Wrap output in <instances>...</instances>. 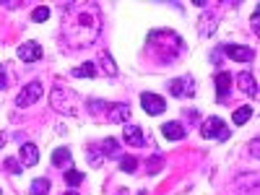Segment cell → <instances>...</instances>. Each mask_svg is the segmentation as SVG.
Instances as JSON below:
<instances>
[{"mask_svg": "<svg viewBox=\"0 0 260 195\" xmlns=\"http://www.w3.org/2000/svg\"><path fill=\"white\" fill-rule=\"evenodd\" d=\"M102 31V13L96 3H73L65 11L62 37L71 47H91Z\"/></svg>", "mask_w": 260, "mask_h": 195, "instance_id": "1", "label": "cell"}, {"mask_svg": "<svg viewBox=\"0 0 260 195\" xmlns=\"http://www.w3.org/2000/svg\"><path fill=\"white\" fill-rule=\"evenodd\" d=\"M89 110L96 115V117H104L107 122H127L130 120V107L127 104H110V102H96V99H89Z\"/></svg>", "mask_w": 260, "mask_h": 195, "instance_id": "2", "label": "cell"}, {"mask_svg": "<svg viewBox=\"0 0 260 195\" xmlns=\"http://www.w3.org/2000/svg\"><path fill=\"white\" fill-rule=\"evenodd\" d=\"M201 136L203 138H213V141H226L229 138V127L221 117H208L201 125Z\"/></svg>", "mask_w": 260, "mask_h": 195, "instance_id": "3", "label": "cell"}, {"mask_svg": "<svg viewBox=\"0 0 260 195\" xmlns=\"http://www.w3.org/2000/svg\"><path fill=\"white\" fill-rule=\"evenodd\" d=\"M42 99V83L39 81H31V83H26V89L21 91L18 96H16V107H31L34 102H39Z\"/></svg>", "mask_w": 260, "mask_h": 195, "instance_id": "4", "label": "cell"}, {"mask_svg": "<svg viewBox=\"0 0 260 195\" xmlns=\"http://www.w3.org/2000/svg\"><path fill=\"white\" fill-rule=\"evenodd\" d=\"M169 91L175 94V96H195V81H192V76H182V78H175L169 83Z\"/></svg>", "mask_w": 260, "mask_h": 195, "instance_id": "5", "label": "cell"}, {"mask_svg": "<svg viewBox=\"0 0 260 195\" xmlns=\"http://www.w3.org/2000/svg\"><path fill=\"white\" fill-rule=\"evenodd\" d=\"M141 107H143L148 115H161L167 110V102L161 96H156V94L146 91V94H141Z\"/></svg>", "mask_w": 260, "mask_h": 195, "instance_id": "6", "label": "cell"}, {"mask_svg": "<svg viewBox=\"0 0 260 195\" xmlns=\"http://www.w3.org/2000/svg\"><path fill=\"white\" fill-rule=\"evenodd\" d=\"M221 50H224L226 57H232V60H237V62H250V60L255 57V52H252L250 47H242V45H224Z\"/></svg>", "mask_w": 260, "mask_h": 195, "instance_id": "7", "label": "cell"}, {"mask_svg": "<svg viewBox=\"0 0 260 195\" xmlns=\"http://www.w3.org/2000/svg\"><path fill=\"white\" fill-rule=\"evenodd\" d=\"M18 57L24 62H34V60L42 57V47L37 45V42H24V45L18 47Z\"/></svg>", "mask_w": 260, "mask_h": 195, "instance_id": "8", "label": "cell"}, {"mask_svg": "<svg viewBox=\"0 0 260 195\" xmlns=\"http://www.w3.org/2000/svg\"><path fill=\"white\" fill-rule=\"evenodd\" d=\"M122 138H125V143H127V146H133V148H141V146L146 143L143 130H141V127H136V125H127V127H125V133H122Z\"/></svg>", "mask_w": 260, "mask_h": 195, "instance_id": "9", "label": "cell"}, {"mask_svg": "<svg viewBox=\"0 0 260 195\" xmlns=\"http://www.w3.org/2000/svg\"><path fill=\"white\" fill-rule=\"evenodd\" d=\"M213 81H216V91H219V102H224L226 96H229V86H232V76L226 73V71H219L213 76Z\"/></svg>", "mask_w": 260, "mask_h": 195, "instance_id": "10", "label": "cell"}, {"mask_svg": "<svg viewBox=\"0 0 260 195\" xmlns=\"http://www.w3.org/2000/svg\"><path fill=\"white\" fill-rule=\"evenodd\" d=\"M37 161H39V148L34 143L21 146V167H34Z\"/></svg>", "mask_w": 260, "mask_h": 195, "instance_id": "11", "label": "cell"}, {"mask_svg": "<svg viewBox=\"0 0 260 195\" xmlns=\"http://www.w3.org/2000/svg\"><path fill=\"white\" fill-rule=\"evenodd\" d=\"M237 83H240V89H242V91H247L252 99L257 96V83H255V78H252V73H250V71H242V73H240V78H237Z\"/></svg>", "mask_w": 260, "mask_h": 195, "instance_id": "12", "label": "cell"}, {"mask_svg": "<svg viewBox=\"0 0 260 195\" xmlns=\"http://www.w3.org/2000/svg\"><path fill=\"white\" fill-rule=\"evenodd\" d=\"M161 136L167 141H180V138H185V127L180 122H167V125H161Z\"/></svg>", "mask_w": 260, "mask_h": 195, "instance_id": "13", "label": "cell"}, {"mask_svg": "<svg viewBox=\"0 0 260 195\" xmlns=\"http://www.w3.org/2000/svg\"><path fill=\"white\" fill-rule=\"evenodd\" d=\"M99 60H102V73L104 76H110V78H115L117 76V65H115V60L110 57V52H99Z\"/></svg>", "mask_w": 260, "mask_h": 195, "instance_id": "14", "label": "cell"}, {"mask_svg": "<svg viewBox=\"0 0 260 195\" xmlns=\"http://www.w3.org/2000/svg\"><path fill=\"white\" fill-rule=\"evenodd\" d=\"M99 154H107V156H117L120 154V143L115 138H104L99 143Z\"/></svg>", "mask_w": 260, "mask_h": 195, "instance_id": "15", "label": "cell"}, {"mask_svg": "<svg viewBox=\"0 0 260 195\" xmlns=\"http://www.w3.org/2000/svg\"><path fill=\"white\" fill-rule=\"evenodd\" d=\"M71 159H73V154H71L68 148H57L55 154H52V164H55V167H68Z\"/></svg>", "mask_w": 260, "mask_h": 195, "instance_id": "16", "label": "cell"}, {"mask_svg": "<svg viewBox=\"0 0 260 195\" xmlns=\"http://www.w3.org/2000/svg\"><path fill=\"white\" fill-rule=\"evenodd\" d=\"M73 76H78V78H94L96 76V65L94 62H83V65H78V68L73 71Z\"/></svg>", "mask_w": 260, "mask_h": 195, "instance_id": "17", "label": "cell"}, {"mask_svg": "<svg viewBox=\"0 0 260 195\" xmlns=\"http://www.w3.org/2000/svg\"><path fill=\"white\" fill-rule=\"evenodd\" d=\"M120 167H122V172H127V175H133V172L138 169V159L127 154V156H122V159H120Z\"/></svg>", "mask_w": 260, "mask_h": 195, "instance_id": "18", "label": "cell"}, {"mask_svg": "<svg viewBox=\"0 0 260 195\" xmlns=\"http://www.w3.org/2000/svg\"><path fill=\"white\" fill-rule=\"evenodd\" d=\"M50 192V180H34L31 182V195H47Z\"/></svg>", "mask_w": 260, "mask_h": 195, "instance_id": "19", "label": "cell"}, {"mask_svg": "<svg viewBox=\"0 0 260 195\" xmlns=\"http://www.w3.org/2000/svg\"><path fill=\"white\" fill-rule=\"evenodd\" d=\"M65 182H68L71 187H76V185L83 182V175H81L78 169H68V172H65Z\"/></svg>", "mask_w": 260, "mask_h": 195, "instance_id": "20", "label": "cell"}, {"mask_svg": "<svg viewBox=\"0 0 260 195\" xmlns=\"http://www.w3.org/2000/svg\"><path fill=\"white\" fill-rule=\"evenodd\" d=\"M250 117H252V110H250V107H240V110L234 112V122H237V125H245Z\"/></svg>", "mask_w": 260, "mask_h": 195, "instance_id": "21", "label": "cell"}, {"mask_svg": "<svg viewBox=\"0 0 260 195\" xmlns=\"http://www.w3.org/2000/svg\"><path fill=\"white\" fill-rule=\"evenodd\" d=\"M31 18L37 21V24H45V21L50 18V8H45V6H39L34 13H31Z\"/></svg>", "mask_w": 260, "mask_h": 195, "instance_id": "22", "label": "cell"}, {"mask_svg": "<svg viewBox=\"0 0 260 195\" xmlns=\"http://www.w3.org/2000/svg\"><path fill=\"white\" fill-rule=\"evenodd\" d=\"M6 169L11 172V175H21L24 167H21V161H16V159H6Z\"/></svg>", "mask_w": 260, "mask_h": 195, "instance_id": "23", "label": "cell"}, {"mask_svg": "<svg viewBox=\"0 0 260 195\" xmlns=\"http://www.w3.org/2000/svg\"><path fill=\"white\" fill-rule=\"evenodd\" d=\"M6 86H8V78H6V71L0 68V89H6Z\"/></svg>", "mask_w": 260, "mask_h": 195, "instance_id": "24", "label": "cell"}, {"mask_svg": "<svg viewBox=\"0 0 260 195\" xmlns=\"http://www.w3.org/2000/svg\"><path fill=\"white\" fill-rule=\"evenodd\" d=\"M3 143H6V136H3V133H0V148H3Z\"/></svg>", "mask_w": 260, "mask_h": 195, "instance_id": "25", "label": "cell"}, {"mask_svg": "<svg viewBox=\"0 0 260 195\" xmlns=\"http://www.w3.org/2000/svg\"><path fill=\"white\" fill-rule=\"evenodd\" d=\"M65 195H78V192H76V190H68V192H65Z\"/></svg>", "mask_w": 260, "mask_h": 195, "instance_id": "26", "label": "cell"}, {"mask_svg": "<svg viewBox=\"0 0 260 195\" xmlns=\"http://www.w3.org/2000/svg\"><path fill=\"white\" fill-rule=\"evenodd\" d=\"M141 195H146V192H141Z\"/></svg>", "mask_w": 260, "mask_h": 195, "instance_id": "27", "label": "cell"}]
</instances>
